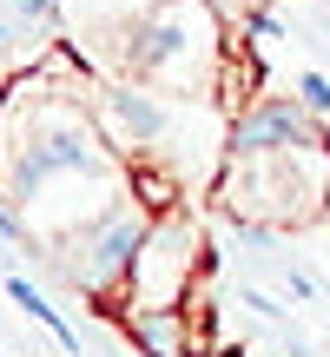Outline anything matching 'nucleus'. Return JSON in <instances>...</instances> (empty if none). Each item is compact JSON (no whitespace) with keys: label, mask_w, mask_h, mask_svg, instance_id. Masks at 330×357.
<instances>
[{"label":"nucleus","mask_w":330,"mask_h":357,"mask_svg":"<svg viewBox=\"0 0 330 357\" xmlns=\"http://www.w3.org/2000/svg\"><path fill=\"white\" fill-rule=\"evenodd\" d=\"M218 199L231 218H251L271 231L317 225L330 212V132H304L278 146H225Z\"/></svg>","instance_id":"obj_1"},{"label":"nucleus","mask_w":330,"mask_h":357,"mask_svg":"<svg viewBox=\"0 0 330 357\" xmlns=\"http://www.w3.org/2000/svg\"><path fill=\"white\" fill-rule=\"evenodd\" d=\"M225 66H231V40L218 26L212 0H152L126 33V73L178 93V100L218 93Z\"/></svg>","instance_id":"obj_2"},{"label":"nucleus","mask_w":330,"mask_h":357,"mask_svg":"<svg viewBox=\"0 0 330 357\" xmlns=\"http://www.w3.org/2000/svg\"><path fill=\"white\" fill-rule=\"evenodd\" d=\"M205 245H198V225H191L185 212H152V225H146V245L132 252V271L126 284H119V305H185L191 284L205 278Z\"/></svg>","instance_id":"obj_3"},{"label":"nucleus","mask_w":330,"mask_h":357,"mask_svg":"<svg viewBox=\"0 0 330 357\" xmlns=\"http://www.w3.org/2000/svg\"><path fill=\"white\" fill-rule=\"evenodd\" d=\"M146 225H152V212H146L139 199L132 205H106L100 218H86L79 231L60 238V271L79 291L113 298L119 284H126V271H132V252L146 245Z\"/></svg>","instance_id":"obj_4"},{"label":"nucleus","mask_w":330,"mask_h":357,"mask_svg":"<svg viewBox=\"0 0 330 357\" xmlns=\"http://www.w3.org/2000/svg\"><path fill=\"white\" fill-rule=\"evenodd\" d=\"M119 331H126V344L139 357H205V311L198 298H185V305H119L113 311Z\"/></svg>","instance_id":"obj_5"},{"label":"nucleus","mask_w":330,"mask_h":357,"mask_svg":"<svg viewBox=\"0 0 330 357\" xmlns=\"http://www.w3.org/2000/svg\"><path fill=\"white\" fill-rule=\"evenodd\" d=\"M100 113H106V126L119 132V146H126V153H165V146H172V126H178V113L165 106V93H152L146 79L106 86Z\"/></svg>","instance_id":"obj_6"},{"label":"nucleus","mask_w":330,"mask_h":357,"mask_svg":"<svg viewBox=\"0 0 330 357\" xmlns=\"http://www.w3.org/2000/svg\"><path fill=\"white\" fill-rule=\"evenodd\" d=\"M0 291H7V298H13V305H20V311H26V318H33V324H47V331H53V337H60V344H66V351H79V337H73V324H66V318H60V311H53V305H47V298H40V291H33V284H26V278H20V271H7V278H0Z\"/></svg>","instance_id":"obj_7"},{"label":"nucleus","mask_w":330,"mask_h":357,"mask_svg":"<svg viewBox=\"0 0 330 357\" xmlns=\"http://www.w3.org/2000/svg\"><path fill=\"white\" fill-rule=\"evenodd\" d=\"M297 100H304L317 119H330V79L324 73H297Z\"/></svg>","instance_id":"obj_8"},{"label":"nucleus","mask_w":330,"mask_h":357,"mask_svg":"<svg viewBox=\"0 0 330 357\" xmlns=\"http://www.w3.org/2000/svg\"><path fill=\"white\" fill-rule=\"evenodd\" d=\"M0 231H7V238H20V231H26V225H20V212H13L7 199H0Z\"/></svg>","instance_id":"obj_9"},{"label":"nucleus","mask_w":330,"mask_h":357,"mask_svg":"<svg viewBox=\"0 0 330 357\" xmlns=\"http://www.w3.org/2000/svg\"><path fill=\"white\" fill-rule=\"evenodd\" d=\"M218 357H265V351H251V344H225Z\"/></svg>","instance_id":"obj_10"}]
</instances>
